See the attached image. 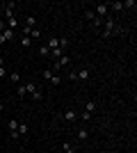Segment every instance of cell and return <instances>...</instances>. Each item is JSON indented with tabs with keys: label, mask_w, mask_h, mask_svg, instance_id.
Returning a JSON list of instances; mask_svg holds the SVG:
<instances>
[{
	"label": "cell",
	"mask_w": 137,
	"mask_h": 153,
	"mask_svg": "<svg viewBox=\"0 0 137 153\" xmlns=\"http://www.w3.org/2000/svg\"><path fill=\"white\" fill-rule=\"evenodd\" d=\"M34 25H37V16H32V14H30V16L25 19V27H30V30H32Z\"/></svg>",
	"instance_id": "cell-14"
},
{
	"label": "cell",
	"mask_w": 137,
	"mask_h": 153,
	"mask_svg": "<svg viewBox=\"0 0 137 153\" xmlns=\"http://www.w3.org/2000/svg\"><path fill=\"white\" fill-rule=\"evenodd\" d=\"M0 78H7V71H5V66H0Z\"/></svg>",
	"instance_id": "cell-28"
},
{
	"label": "cell",
	"mask_w": 137,
	"mask_h": 153,
	"mask_svg": "<svg viewBox=\"0 0 137 153\" xmlns=\"http://www.w3.org/2000/svg\"><path fill=\"white\" fill-rule=\"evenodd\" d=\"M21 44L25 46V48H30V46H32V39L30 37H21Z\"/></svg>",
	"instance_id": "cell-23"
},
{
	"label": "cell",
	"mask_w": 137,
	"mask_h": 153,
	"mask_svg": "<svg viewBox=\"0 0 137 153\" xmlns=\"http://www.w3.org/2000/svg\"><path fill=\"white\" fill-rule=\"evenodd\" d=\"M76 76H78V80H89V69H80V71H76Z\"/></svg>",
	"instance_id": "cell-12"
},
{
	"label": "cell",
	"mask_w": 137,
	"mask_h": 153,
	"mask_svg": "<svg viewBox=\"0 0 137 153\" xmlns=\"http://www.w3.org/2000/svg\"><path fill=\"white\" fill-rule=\"evenodd\" d=\"M19 96H21V98H25V96H27V91H25V85H19Z\"/></svg>",
	"instance_id": "cell-25"
},
{
	"label": "cell",
	"mask_w": 137,
	"mask_h": 153,
	"mask_svg": "<svg viewBox=\"0 0 137 153\" xmlns=\"http://www.w3.org/2000/svg\"><path fill=\"white\" fill-rule=\"evenodd\" d=\"M7 30V23H5V19H0V34Z\"/></svg>",
	"instance_id": "cell-27"
},
{
	"label": "cell",
	"mask_w": 137,
	"mask_h": 153,
	"mask_svg": "<svg viewBox=\"0 0 137 153\" xmlns=\"http://www.w3.org/2000/svg\"><path fill=\"white\" fill-rule=\"evenodd\" d=\"M5 23H7V30H16V27H19V19H16V16H12V19H7Z\"/></svg>",
	"instance_id": "cell-11"
},
{
	"label": "cell",
	"mask_w": 137,
	"mask_h": 153,
	"mask_svg": "<svg viewBox=\"0 0 137 153\" xmlns=\"http://www.w3.org/2000/svg\"><path fill=\"white\" fill-rule=\"evenodd\" d=\"M30 39H41V30H39V27L30 30Z\"/></svg>",
	"instance_id": "cell-18"
},
{
	"label": "cell",
	"mask_w": 137,
	"mask_h": 153,
	"mask_svg": "<svg viewBox=\"0 0 137 153\" xmlns=\"http://www.w3.org/2000/svg\"><path fill=\"white\" fill-rule=\"evenodd\" d=\"M16 128H19V119H9V121H7V130H9V137H12V140H19Z\"/></svg>",
	"instance_id": "cell-4"
},
{
	"label": "cell",
	"mask_w": 137,
	"mask_h": 153,
	"mask_svg": "<svg viewBox=\"0 0 137 153\" xmlns=\"http://www.w3.org/2000/svg\"><path fill=\"white\" fill-rule=\"evenodd\" d=\"M59 117H62V119H64V121L73 123V121H76V119H78V112H76V110H66L64 114H59Z\"/></svg>",
	"instance_id": "cell-6"
},
{
	"label": "cell",
	"mask_w": 137,
	"mask_h": 153,
	"mask_svg": "<svg viewBox=\"0 0 137 153\" xmlns=\"http://www.w3.org/2000/svg\"><path fill=\"white\" fill-rule=\"evenodd\" d=\"M2 39H5V44H7V41H12V39H14V30H5V32H2Z\"/></svg>",
	"instance_id": "cell-17"
},
{
	"label": "cell",
	"mask_w": 137,
	"mask_h": 153,
	"mask_svg": "<svg viewBox=\"0 0 137 153\" xmlns=\"http://www.w3.org/2000/svg\"><path fill=\"white\" fill-rule=\"evenodd\" d=\"M94 110H96V101H87V105H85V112L94 114Z\"/></svg>",
	"instance_id": "cell-15"
},
{
	"label": "cell",
	"mask_w": 137,
	"mask_h": 153,
	"mask_svg": "<svg viewBox=\"0 0 137 153\" xmlns=\"http://www.w3.org/2000/svg\"><path fill=\"white\" fill-rule=\"evenodd\" d=\"M85 19L94 23V19H96V14H94V9H87V12H85Z\"/></svg>",
	"instance_id": "cell-19"
},
{
	"label": "cell",
	"mask_w": 137,
	"mask_h": 153,
	"mask_svg": "<svg viewBox=\"0 0 137 153\" xmlns=\"http://www.w3.org/2000/svg\"><path fill=\"white\" fill-rule=\"evenodd\" d=\"M59 80H62V76H59V73H53V78L48 80V82L50 85H59Z\"/></svg>",
	"instance_id": "cell-20"
},
{
	"label": "cell",
	"mask_w": 137,
	"mask_h": 153,
	"mask_svg": "<svg viewBox=\"0 0 137 153\" xmlns=\"http://www.w3.org/2000/svg\"><path fill=\"white\" fill-rule=\"evenodd\" d=\"M2 110H5V105H2V103H0V112H2Z\"/></svg>",
	"instance_id": "cell-30"
},
{
	"label": "cell",
	"mask_w": 137,
	"mask_h": 153,
	"mask_svg": "<svg viewBox=\"0 0 137 153\" xmlns=\"http://www.w3.org/2000/svg\"><path fill=\"white\" fill-rule=\"evenodd\" d=\"M46 48H48V51H55V48H59V39H57V37H50L48 41H46Z\"/></svg>",
	"instance_id": "cell-8"
},
{
	"label": "cell",
	"mask_w": 137,
	"mask_h": 153,
	"mask_svg": "<svg viewBox=\"0 0 137 153\" xmlns=\"http://www.w3.org/2000/svg\"><path fill=\"white\" fill-rule=\"evenodd\" d=\"M62 151L64 153H78V146L71 144V142H64V144H62Z\"/></svg>",
	"instance_id": "cell-9"
},
{
	"label": "cell",
	"mask_w": 137,
	"mask_h": 153,
	"mask_svg": "<svg viewBox=\"0 0 137 153\" xmlns=\"http://www.w3.org/2000/svg\"><path fill=\"white\" fill-rule=\"evenodd\" d=\"M119 32H124V30L114 23V19H103V30H101L103 39H110L112 34H119Z\"/></svg>",
	"instance_id": "cell-1"
},
{
	"label": "cell",
	"mask_w": 137,
	"mask_h": 153,
	"mask_svg": "<svg viewBox=\"0 0 137 153\" xmlns=\"http://www.w3.org/2000/svg\"><path fill=\"white\" fill-rule=\"evenodd\" d=\"M107 7H112L114 12H121V9H124V2H112V5H107Z\"/></svg>",
	"instance_id": "cell-21"
},
{
	"label": "cell",
	"mask_w": 137,
	"mask_h": 153,
	"mask_svg": "<svg viewBox=\"0 0 137 153\" xmlns=\"http://www.w3.org/2000/svg\"><path fill=\"white\" fill-rule=\"evenodd\" d=\"M107 12H110V7H107V2H98V5H96V12H94V14H96L98 19L103 21L105 16H107Z\"/></svg>",
	"instance_id": "cell-5"
},
{
	"label": "cell",
	"mask_w": 137,
	"mask_h": 153,
	"mask_svg": "<svg viewBox=\"0 0 137 153\" xmlns=\"http://www.w3.org/2000/svg\"><path fill=\"white\" fill-rule=\"evenodd\" d=\"M7 78H9V82H12V85H19V82H21V73H19V71L7 73Z\"/></svg>",
	"instance_id": "cell-10"
},
{
	"label": "cell",
	"mask_w": 137,
	"mask_h": 153,
	"mask_svg": "<svg viewBox=\"0 0 137 153\" xmlns=\"http://www.w3.org/2000/svg\"><path fill=\"white\" fill-rule=\"evenodd\" d=\"M25 91L32 96V101H41V91H39V87H37V82H34V80H30V82L25 85Z\"/></svg>",
	"instance_id": "cell-2"
},
{
	"label": "cell",
	"mask_w": 137,
	"mask_h": 153,
	"mask_svg": "<svg viewBox=\"0 0 137 153\" xmlns=\"http://www.w3.org/2000/svg\"><path fill=\"white\" fill-rule=\"evenodd\" d=\"M66 46H69V39L62 37V39H59V51H66Z\"/></svg>",
	"instance_id": "cell-22"
},
{
	"label": "cell",
	"mask_w": 137,
	"mask_h": 153,
	"mask_svg": "<svg viewBox=\"0 0 137 153\" xmlns=\"http://www.w3.org/2000/svg\"><path fill=\"white\" fill-rule=\"evenodd\" d=\"M69 64H71V59H69V55L64 53V55H62L59 59H55V62H53V69H50V71H53V73H57L62 66H69Z\"/></svg>",
	"instance_id": "cell-3"
},
{
	"label": "cell",
	"mask_w": 137,
	"mask_h": 153,
	"mask_svg": "<svg viewBox=\"0 0 137 153\" xmlns=\"http://www.w3.org/2000/svg\"><path fill=\"white\" fill-rule=\"evenodd\" d=\"M41 78H44V80H50V78H53V71H50V69L41 71Z\"/></svg>",
	"instance_id": "cell-24"
},
{
	"label": "cell",
	"mask_w": 137,
	"mask_h": 153,
	"mask_svg": "<svg viewBox=\"0 0 137 153\" xmlns=\"http://www.w3.org/2000/svg\"><path fill=\"white\" fill-rule=\"evenodd\" d=\"M78 119H80V121H89V119H91V114H89V112H82V114H80Z\"/></svg>",
	"instance_id": "cell-26"
},
{
	"label": "cell",
	"mask_w": 137,
	"mask_h": 153,
	"mask_svg": "<svg viewBox=\"0 0 137 153\" xmlns=\"http://www.w3.org/2000/svg\"><path fill=\"white\" fill-rule=\"evenodd\" d=\"M39 55H41V57H50V51L46 48V44H41V46H39Z\"/></svg>",
	"instance_id": "cell-16"
},
{
	"label": "cell",
	"mask_w": 137,
	"mask_h": 153,
	"mask_svg": "<svg viewBox=\"0 0 137 153\" xmlns=\"http://www.w3.org/2000/svg\"><path fill=\"white\" fill-rule=\"evenodd\" d=\"M0 66H5V59H2V57H0Z\"/></svg>",
	"instance_id": "cell-29"
},
{
	"label": "cell",
	"mask_w": 137,
	"mask_h": 153,
	"mask_svg": "<svg viewBox=\"0 0 137 153\" xmlns=\"http://www.w3.org/2000/svg\"><path fill=\"white\" fill-rule=\"evenodd\" d=\"M76 135H78L80 142H85L87 137H89V130H87V128H78V133H76Z\"/></svg>",
	"instance_id": "cell-13"
},
{
	"label": "cell",
	"mask_w": 137,
	"mask_h": 153,
	"mask_svg": "<svg viewBox=\"0 0 137 153\" xmlns=\"http://www.w3.org/2000/svg\"><path fill=\"white\" fill-rule=\"evenodd\" d=\"M16 133H19V137H25V135L30 133V126H27L25 121H19V128H16Z\"/></svg>",
	"instance_id": "cell-7"
}]
</instances>
